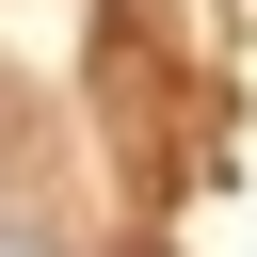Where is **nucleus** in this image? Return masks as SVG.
<instances>
[{"label":"nucleus","mask_w":257,"mask_h":257,"mask_svg":"<svg viewBox=\"0 0 257 257\" xmlns=\"http://www.w3.org/2000/svg\"><path fill=\"white\" fill-rule=\"evenodd\" d=\"M0 257H48V241H0Z\"/></svg>","instance_id":"obj_1"}]
</instances>
